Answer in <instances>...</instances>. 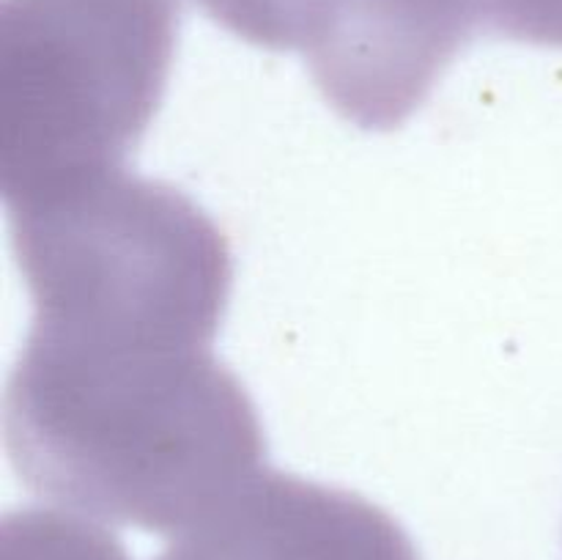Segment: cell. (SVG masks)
Here are the masks:
<instances>
[{
	"mask_svg": "<svg viewBox=\"0 0 562 560\" xmlns=\"http://www.w3.org/2000/svg\"><path fill=\"white\" fill-rule=\"evenodd\" d=\"M181 0H3V203L126 168L165 97Z\"/></svg>",
	"mask_w": 562,
	"mask_h": 560,
	"instance_id": "obj_3",
	"label": "cell"
},
{
	"mask_svg": "<svg viewBox=\"0 0 562 560\" xmlns=\"http://www.w3.org/2000/svg\"><path fill=\"white\" fill-rule=\"evenodd\" d=\"M5 212L31 329L214 344L234 258L223 228L190 195L121 168Z\"/></svg>",
	"mask_w": 562,
	"mask_h": 560,
	"instance_id": "obj_2",
	"label": "cell"
},
{
	"mask_svg": "<svg viewBox=\"0 0 562 560\" xmlns=\"http://www.w3.org/2000/svg\"><path fill=\"white\" fill-rule=\"evenodd\" d=\"M3 560H132L102 522L64 508H22L5 514Z\"/></svg>",
	"mask_w": 562,
	"mask_h": 560,
	"instance_id": "obj_6",
	"label": "cell"
},
{
	"mask_svg": "<svg viewBox=\"0 0 562 560\" xmlns=\"http://www.w3.org/2000/svg\"><path fill=\"white\" fill-rule=\"evenodd\" d=\"M157 560H420L404 527L355 492L263 467L176 533Z\"/></svg>",
	"mask_w": 562,
	"mask_h": 560,
	"instance_id": "obj_5",
	"label": "cell"
},
{
	"mask_svg": "<svg viewBox=\"0 0 562 560\" xmlns=\"http://www.w3.org/2000/svg\"><path fill=\"white\" fill-rule=\"evenodd\" d=\"M234 36L300 53L318 91L360 130L404 124L475 36L483 0H195Z\"/></svg>",
	"mask_w": 562,
	"mask_h": 560,
	"instance_id": "obj_4",
	"label": "cell"
},
{
	"mask_svg": "<svg viewBox=\"0 0 562 560\" xmlns=\"http://www.w3.org/2000/svg\"><path fill=\"white\" fill-rule=\"evenodd\" d=\"M3 423L27 492L168 538L267 467L256 404L212 346L27 329Z\"/></svg>",
	"mask_w": 562,
	"mask_h": 560,
	"instance_id": "obj_1",
	"label": "cell"
},
{
	"mask_svg": "<svg viewBox=\"0 0 562 560\" xmlns=\"http://www.w3.org/2000/svg\"><path fill=\"white\" fill-rule=\"evenodd\" d=\"M486 36L562 49V0H483Z\"/></svg>",
	"mask_w": 562,
	"mask_h": 560,
	"instance_id": "obj_7",
	"label": "cell"
}]
</instances>
